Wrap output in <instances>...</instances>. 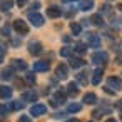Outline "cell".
Segmentation results:
<instances>
[{
  "instance_id": "cell-1",
  "label": "cell",
  "mask_w": 122,
  "mask_h": 122,
  "mask_svg": "<svg viewBox=\"0 0 122 122\" xmlns=\"http://www.w3.org/2000/svg\"><path fill=\"white\" fill-rule=\"evenodd\" d=\"M65 99H67V92L57 90V92L50 97V105H52V107H59V105H62V104L65 102Z\"/></svg>"
},
{
  "instance_id": "cell-2",
  "label": "cell",
  "mask_w": 122,
  "mask_h": 122,
  "mask_svg": "<svg viewBox=\"0 0 122 122\" xmlns=\"http://www.w3.org/2000/svg\"><path fill=\"white\" fill-rule=\"evenodd\" d=\"M29 22H30L34 27H42V25H44V17H42L39 12H30V14H29Z\"/></svg>"
},
{
  "instance_id": "cell-3",
  "label": "cell",
  "mask_w": 122,
  "mask_h": 122,
  "mask_svg": "<svg viewBox=\"0 0 122 122\" xmlns=\"http://www.w3.org/2000/svg\"><path fill=\"white\" fill-rule=\"evenodd\" d=\"M14 29H15V32L20 34V35L29 34V25H27V22H24V20H20V19L14 22Z\"/></svg>"
},
{
  "instance_id": "cell-4",
  "label": "cell",
  "mask_w": 122,
  "mask_h": 122,
  "mask_svg": "<svg viewBox=\"0 0 122 122\" xmlns=\"http://www.w3.org/2000/svg\"><path fill=\"white\" fill-rule=\"evenodd\" d=\"M107 60H109V55L105 52H94L92 54V64L100 65V64H105Z\"/></svg>"
},
{
  "instance_id": "cell-5",
  "label": "cell",
  "mask_w": 122,
  "mask_h": 122,
  "mask_svg": "<svg viewBox=\"0 0 122 122\" xmlns=\"http://www.w3.org/2000/svg\"><path fill=\"white\" fill-rule=\"evenodd\" d=\"M87 42H89V45L92 49H99L102 45V40H100V37L97 34H87Z\"/></svg>"
},
{
  "instance_id": "cell-6",
  "label": "cell",
  "mask_w": 122,
  "mask_h": 122,
  "mask_svg": "<svg viewBox=\"0 0 122 122\" xmlns=\"http://www.w3.org/2000/svg\"><path fill=\"white\" fill-rule=\"evenodd\" d=\"M55 77H57V79H60V80L67 79V77H69V67H67L65 64L57 65V69H55Z\"/></svg>"
},
{
  "instance_id": "cell-7",
  "label": "cell",
  "mask_w": 122,
  "mask_h": 122,
  "mask_svg": "<svg viewBox=\"0 0 122 122\" xmlns=\"http://www.w3.org/2000/svg\"><path fill=\"white\" fill-rule=\"evenodd\" d=\"M45 112H47V107L44 104H35V105L30 107V115H34V117H40Z\"/></svg>"
},
{
  "instance_id": "cell-8",
  "label": "cell",
  "mask_w": 122,
  "mask_h": 122,
  "mask_svg": "<svg viewBox=\"0 0 122 122\" xmlns=\"http://www.w3.org/2000/svg\"><path fill=\"white\" fill-rule=\"evenodd\" d=\"M29 52H30L32 55H40V54L44 52L42 44H40V42H37V40H32V42L29 44Z\"/></svg>"
},
{
  "instance_id": "cell-9",
  "label": "cell",
  "mask_w": 122,
  "mask_h": 122,
  "mask_svg": "<svg viewBox=\"0 0 122 122\" xmlns=\"http://www.w3.org/2000/svg\"><path fill=\"white\" fill-rule=\"evenodd\" d=\"M107 84H109V89H114L115 92L117 90H122V80L119 77H109L107 79Z\"/></svg>"
},
{
  "instance_id": "cell-10",
  "label": "cell",
  "mask_w": 122,
  "mask_h": 122,
  "mask_svg": "<svg viewBox=\"0 0 122 122\" xmlns=\"http://www.w3.org/2000/svg\"><path fill=\"white\" fill-rule=\"evenodd\" d=\"M50 69V64L47 60H39L34 64V72H47Z\"/></svg>"
},
{
  "instance_id": "cell-11",
  "label": "cell",
  "mask_w": 122,
  "mask_h": 122,
  "mask_svg": "<svg viewBox=\"0 0 122 122\" xmlns=\"http://www.w3.org/2000/svg\"><path fill=\"white\" fill-rule=\"evenodd\" d=\"M37 99H39V94L35 90H25L22 94V100L24 102H35Z\"/></svg>"
},
{
  "instance_id": "cell-12",
  "label": "cell",
  "mask_w": 122,
  "mask_h": 122,
  "mask_svg": "<svg viewBox=\"0 0 122 122\" xmlns=\"http://www.w3.org/2000/svg\"><path fill=\"white\" fill-rule=\"evenodd\" d=\"M47 15H49L50 19H59V17L62 15V9L57 7V5H52V7L47 9Z\"/></svg>"
},
{
  "instance_id": "cell-13",
  "label": "cell",
  "mask_w": 122,
  "mask_h": 122,
  "mask_svg": "<svg viewBox=\"0 0 122 122\" xmlns=\"http://www.w3.org/2000/svg\"><path fill=\"white\" fill-rule=\"evenodd\" d=\"M12 69L15 70H27V62L22 59H14L12 60Z\"/></svg>"
},
{
  "instance_id": "cell-14",
  "label": "cell",
  "mask_w": 122,
  "mask_h": 122,
  "mask_svg": "<svg viewBox=\"0 0 122 122\" xmlns=\"http://www.w3.org/2000/svg\"><path fill=\"white\" fill-rule=\"evenodd\" d=\"M12 94H14L12 87H9V85H0V97H2V99H10Z\"/></svg>"
},
{
  "instance_id": "cell-15",
  "label": "cell",
  "mask_w": 122,
  "mask_h": 122,
  "mask_svg": "<svg viewBox=\"0 0 122 122\" xmlns=\"http://www.w3.org/2000/svg\"><path fill=\"white\" fill-rule=\"evenodd\" d=\"M102 75H104V70L102 69H95L94 74H92V84L94 85H99L100 80H102Z\"/></svg>"
},
{
  "instance_id": "cell-16",
  "label": "cell",
  "mask_w": 122,
  "mask_h": 122,
  "mask_svg": "<svg viewBox=\"0 0 122 122\" xmlns=\"http://www.w3.org/2000/svg\"><path fill=\"white\" fill-rule=\"evenodd\" d=\"M0 79H2V80H12L14 79V69L10 67H7V69H4L2 72H0Z\"/></svg>"
},
{
  "instance_id": "cell-17",
  "label": "cell",
  "mask_w": 122,
  "mask_h": 122,
  "mask_svg": "<svg viewBox=\"0 0 122 122\" xmlns=\"http://www.w3.org/2000/svg\"><path fill=\"white\" fill-rule=\"evenodd\" d=\"M84 104H89V105L97 104V95H95L94 92H87V94L84 95Z\"/></svg>"
},
{
  "instance_id": "cell-18",
  "label": "cell",
  "mask_w": 122,
  "mask_h": 122,
  "mask_svg": "<svg viewBox=\"0 0 122 122\" xmlns=\"http://www.w3.org/2000/svg\"><path fill=\"white\" fill-rule=\"evenodd\" d=\"M79 9H80L82 12H89V10H92V9H94V0H82L80 5H79Z\"/></svg>"
},
{
  "instance_id": "cell-19",
  "label": "cell",
  "mask_w": 122,
  "mask_h": 122,
  "mask_svg": "<svg viewBox=\"0 0 122 122\" xmlns=\"http://www.w3.org/2000/svg\"><path fill=\"white\" fill-rule=\"evenodd\" d=\"M109 112H110V107H100V109H95L92 112V115H94V119H100L104 114H109Z\"/></svg>"
},
{
  "instance_id": "cell-20",
  "label": "cell",
  "mask_w": 122,
  "mask_h": 122,
  "mask_svg": "<svg viewBox=\"0 0 122 122\" xmlns=\"http://www.w3.org/2000/svg\"><path fill=\"white\" fill-rule=\"evenodd\" d=\"M89 22H90V24H94V25H97V27H102V25H104V19H102V15H99V14L92 15Z\"/></svg>"
},
{
  "instance_id": "cell-21",
  "label": "cell",
  "mask_w": 122,
  "mask_h": 122,
  "mask_svg": "<svg viewBox=\"0 0 122 122\" xmlns=\"http://www.w3.org/2000/svg\"><path fill=\"white\" fill-rule=\"evenodd\" d=\"M67 94H70V95H77V94H79V85H77L75 82H70V84L67 85Z\"/></svg>"
},
{
  "instance_id": "cell-22",
  "label": "cell",
  "mask_w": 122,
  "mask_h": 122,
  "mask_svg": "<svg viewBox=\"0 0 122 122\" xmlns=\"http://www.w3.org/2000/svg\"><path fill=\"white\" fill-rule=\"evenodd\" d=\"M84 64H85V62H84L82 59H75V57L70 59V67H72V69H80V67H84Z\"/></svg>"
},
{
  "instance_id": "cell-23",
  "label": "cell",
  "mask_w": 122,
  "mask_h": 122,
  "mask_svg": "<svg viewBox=\"0 0 122 122\" xmlns=\"http://www.w3.org/2000/svg\"><path fill=\"white\" fill-rule=\"evenodd\" d=\"M12 7H14V2H12V0H4V2H0V9H2L4 12H9Z\"/></svg>"
},
{
  "instance_id": "cell-24",
  "label": "cell",
  "mask_w": 122,
  "mask_h": 122,
  "mask_svg": "<svg viewBox=\"0 0 122 122\" xmlns=\"http://www.w3.org/2000/svg\"><path fill=\"white\" fill-rule=\"evenodd\" d=\"M70 30H72L74 35H79V34L82 32V25L77 24V22H72V24H70Z\"/></svg>"
},
{
  "instance_id": "cell-25",
  "label": "cell",
  "mask_w": 122,
  "mask_h": 122,
  "mask_svg": "<svg viewBox=\"0 0 122 122\" xmlns=\"http://www.w3.org/2000/svg\"><path fill=\"white\" fill-rule=\"evenodd\" d=\"M24 107V102H20V100H12L10 104H9V109L10 110H19V109H22Z\"/></svg>"
},
{
  "instance_id": "cell-26",
  "label": "cell",
  "mask_w": 122,
  "mask_h": 122,
  "mask_svg": "<svg viewBox=\"0 0 122 122\" xmlns=\"http://www.w3.org/2000/svg\"><path fill=\"white\" fill-rule=\"evenodd\" d=\"M35 80H37V77H35V74H34V72H29V74H25V82H27V84L34 85V84H35Z\"/></svg>"
},
{
  "instance_id": "cell-27",
  "label": "cell",
  "mask_w": 122,
  "mask_h": 122,
  "mask_svg": "<svg viewBox=\"0 0 122 122\" xmlns=\"http://www.w3.org/2000/svg\"><path fill=\"white\" fill-rule=\"evenodd\" d=\"M74 50L77 52V54H85L87 52V47H85V44H75V47H74Z\"/></svg>"
},
{
  "instance_id": "cell-28",
  "label": "cell",
  "mask_w": 122,
  "mask_h": 122,
  "mask_svg": "<svg viewBox=\"0 0 122 122\" xmlns=\"http://www.w3.org/2000/svg\"><path fill=\"white\" fill-rule=\"evenodd\" d=\"M82 110V105L80 104H70L67 107V112H80Z\"/></svg>"
},
{
  "instance_id": "cell-29",
  "label": "cell",
  "mask_w": 122,
  "mask_h": 122,
  "mask_svg": "<svg viewBox=\"0 0 122 122\" xmlns=\"http://www.w3.org/2000/svg\"><path fill=\"white\" fill-rule=\"evenodd\" d=\"M85 75H87L85 72L77 74V80H80V84H82V85H85V84H87V77H85Z\"/></svg>"
},
{
  "instance_id": "cell-30",
  "label": "cell",
  "mask_w": 122,
  "mask_h": 122,
  "mask_svg": "<svg viewBox=\"0 0 122 122\" xmlns=\"http://www.w3.org/2000/svg\"><path fill=\"white\" fill-rule=\"evenodd\" d=\"M9 105H0V117H5L7 114H9Z\"/></svg>"
},
{
  "instance_id": "cell-31",
  "label": "cell",
  "mask_w": 122,
  "mask_h": 122,
  "mask_svg": "<svg viewBox=\"0 0 122 122\" xmlns=\"http://www.w3.org/2000/svg\"><path fill=\"white\" fill-rule=\"evenodd\" d=\"M110 9H112L110 5H102V7H100V12H102V14H110V12H112Z\"/></svg>"
},
{
  "instance_id": "cell-32",
  "label": "cell",
  "mask_w": 122,
  "mask_h": 122,
  "mask_svg": "<svg viewBox=\"0 0 122 122\" xmlns=\"http://www.w3.org/2000/svg\"><path fill=\"white\" fill-rule=\"evenodd\" d=\"M0 35H10V27H9V25H5L2 30H0Z\"/></svg>"
},
{
  "instance_id": "cell-33",
  "label": "cell",
  "mask_w": 122,
  "mask_h": 122,
  "mask_svg": "<svg viewBox=\"0 0 122 122\" xmlns=\"http://www.w3.org/2000/svg\"><path fill=\"white\" fill-rule=\"evenodd\" d=\"M60 57H70V50L69 49H62L60 50Z\"/></svg>"
},
{
  "instance_id": "cell-34",
  "label": "cell",
  "mask_w": 122,
  "mask_h": 122,
  "mask_svg": "<svg viewBox=\"0 0 122 122\" xmlns=\"http://www.w3.org/2000/svg\"><path fill=\"white\" fill-rule=\"evenodd\" d=\"M19 122H32V120H30V117H29V115H20Z\"/></svg>"
},
{
  "instance_id": "cell-35",
  "label": "cell",
  "mask_w": 122,
  "mask_h": 122,
  "mask_svg": "<svg viewBox=\"0 0 122 122\" xmlns=\"http://www.w3.org/2000/svg\"><path fill=\"white\" fill-rule=\"evenodd\" d=\"M30 9H32V10H35V12H37V10H39V9H40V2H34V4H32V7H30Z\"/></svg>"
},
{
  "instance_id": "cell-36",
  "label": "cell",
  "mask_w": 122,
  "mask_h": 122,
  "mask_svg": "<svg viewBox=\"0 0 122 122\" xmlns=\"http://www.w3.org/2000/svg\"><path fill=\"white\" fill-rule=\"evenodd\" d=\"M64 115H65V114H64V112H57V114H55V115H54V117H55V119H62V117H64Z\"/></svg>"
},
{
  "instance_id": "cell-37",
  "label": "cell",
  "mask_w": 122,
  "mask_h": 122,
  "mask_svg": "<svg viewBox=\"0 0 122 122\" xmlns=\"http://www.w3.org/2000/svg\"><path fill=\"white\" fill-rule=\"evenodd\" d=\"M27 4V0H17V5H20V7H24Z\"/></svg>"
},
{
  "instance_id": "cell-38",
  "label": "cell",
  "mask_w": 122,
  "mask_h": 122,
  "mask_svg": "<svg viewBox=\"0 0 122 122\" xmlns=\"http://www.w3.org/2000/svg\"><path fill=\"white\" fill-rule=\"evenodd\" d=\"M62 40H64L65 44H69V42H70V37H62Z\"/></svg>"
},
{
  "instance_id": "cell-39",
  "label": "cell",
  "mask_w": 122,
  "mask_h": 122,
  "mask_svg": "<svg viewBox=\"0 0 122 122\" xmlns=\"http://www.w3.org/2000/svg\"><path fill=\"white\" fill-rule=\"evenodd\" d=\"M117 64H122V54H120V55H117Z\"/></svg>"
},
{
  "instance_id": "cell-40",
  "label": "cell",
  "mask_w": 122,
  "mask_h": 122,
  "mask_svg": "<svg viewBox=\"0 0 122 122\" xmlns=\"http://www.w3.org/2000/svg\"><path fill=\"white\" fill-rule=\"evenodd\" d=\"M65 122H80L79 119H69V120H65Z\"/></svg>"
},
{
  "instance_id": "cell-41",
  "label": "cell",
  "mask_w": 122,
  "mask_h": 122,
  "mask_svg": "<svg viewBox=\"0 0 122 122\" xmlns=\"http://www.w3.org/2000/svg\"><path fill=\"white\" fill-rule=\"evenodd\" d=\"M70 2H77V0H64V4H70Z\"/></svg>"
},
{
  "instance_id": "cell-42",
  "label": "cell",
  "mask_w": 122,
  "mask_h": 122,
  "mask_svg": "<svg viewBox=\"0 0 122 122\" xmlns=\"http://www.w3.org/2000/svg\"><path fill=\"white\" fill-rule=\"evenodd\" d=\"M117 109H120V110H122V100H120V102L117 104Z\"/></svg>"
},
{
  "instance_id": "cell-43",
  "label": "cell",
  "mask_w": 122,
  "mask_h": 122,
  "mask_svg": "<svg viewBox=\"0 0 122 122\" xmlns=\"http://www.w3.org/2000/svg\"><path fill=\"white\" fill-rule=\"evenodd\" d=\"M105 122H117V120H115V119H107Z\"/></svg>"
},
{
  "instance_id": "cell-44",
  "label": "cell",
  "mask_w": 122,
  "mask_h": 122,
  "mask_svg": "<svg viewBox=\"0 0 122 122\" xmlns=\"http://www.w3.org/2000/svg\"><path fill=\"white\" fill-rule=\"evenodd\" d=\"M2 60H4V54H0V64H2Z\"/></svg>"
},
{
  "instance_id": "cell-45",
  "label": "cell",
  "mask_w": 122,
  "mask_h": 122,
  "mask_svg": "<svg viewBox=\"0 0 122 122\" xmlns=\"http://www.w3.org/2000/svg\"><path fill=\"white\" fill-rule=\"evenodd\" d=\"M117 9H119V10L122 12V4H119V7H117Z\"/></svg>"
},
{
  "instance_id": "cell-46",
  "label": "cell",
  "mask_w": 122,
  "mask_h": 122,
  "mask_svg": "<svg viewBox=\"0 0 122 122\" xmlns=\"http://www.w3.org/2000/svg\"><path fill=\"white\" fill-rule=\"evenodd\" d=\"M120 119H122V117H120Z\"/></svg>"
}]
</instances>
